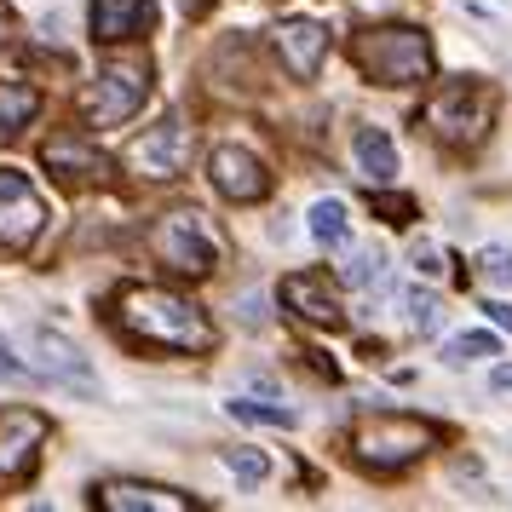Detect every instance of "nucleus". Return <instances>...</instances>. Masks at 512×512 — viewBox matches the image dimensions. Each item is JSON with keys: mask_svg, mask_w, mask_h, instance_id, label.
<instances>
[{"mask_svg": "<svg viewBox=\"0 0 512 512\" xmlns=\"http://www.w3.org/2000/svg\"><path fill=\"white\" fill-rule=\"evenodd\" d=\"M116 328L133 334L139 346H156V351H185V357H202L213 351V323L208 311L173 288H150V282H127L116 300Z\"/></svg>", "mask_w": 512, "mask_h": 512, "instance_id": "nucleus-1", "label": "nucleus"}, {"mask_svg": "<svg viewBox=\"0 0 512 512\" xmlns=\"http://www.w3.org/2000/svg\"><path fill=\"white\" fill-rule=\"evenodd\" d=\"M357 70L380 87H420L432 81V41L415 24H380L357 35Z\"/></svg>", "mask_w": 512, "mask_h": 512, "instance_id": "nucleus-2", "label": "nucleus"}, {"mask_svg": "<svg viewBox=\"0 0 512 512\" xmlns=\"http://www.w3.org/2000/svg\"><path fill=\"white\" fill-rule=\"evenodd\" d=\"M420 127L438 144H455V150L484 144L489 127H495V87H484V81H449V87H438L426 98Z\"/></svg>", "mask_w": 512, "mask_h": 512, "instance_id": "nucleus-3", "label": "nucleus"}, {"mask_svg": "<svg viewBox=\"0 0 512 512\" xmlns=\"http://www.w3.org/2000/svg\"><path fill=\"white\" fill-rule=\"evenodd\" d=\"M150 254L162 259L173 277H213L219 271V231H213V219L208 213H196V208H173L162 213L156 225H150Z\"/></svg>", "mask_w": 512, "mask_h": 512, "instance_id": "nucleus-4", "label": "nucleus"}, {"mask_svg": "<svg viewBox=\"0 0 512 512\" xmlns=\"http://www.w3.org/2000/svg\"><path fill=\"white\" fill-rule=\"evenodd\" d=\"M432 443H438V426H426L415 415H363L351 426V455L369 466V472H403Z\"/></svg>", "mask_w": 512, "mask_h": 512, "instance_id": "nucleus-5", "label": "nucleus"}, {"mask_svg": "<svg viewBox=\"0 0 512 512\" xmlns=\"http://www.w3.org/2000/svg\"><path fill=\"white\" fill-rule=\"evenodd\" d=\"M144 98H150V64L144 58H116L81 87V116L93 127H121V121H133L144 110Z\"/></svg>", "mask_w": 512, "mask_h": 512, "instance_id": "nucleus-6", "label": "nucleus"}, {"mask_svg": "<svg viewBox=\"0 0 512 512\" xmlns=\"http://www.w3.org/2000/svg\"><path fill=\"white\" fill-rule=\"evenodd\" d=\"M190 127L179 116H162L156 127H144L139 139L127 144V173H139V179H156V185H167V179H179L190 162Z\"/></svg>", "mask_w": 512, "mask_h": 512, "instance_id": "nucleus-7", "label": "nucleus"}, {"mask_svg": "<svg viewBox=\"0 0 512 512\" xmlns=\"http://www.w3.org/2000/svg\"><path fill=\"white\" fill-rule=\"evenodd\" d=\"M41 231H47V202H41V190L29 185L24 173L0 167V248H6V254H24Z\"/></svg>", "mask_w": 512, "mask_h": 512, "instance_id": "nucleus-8", "label": "nucleus"}, {"mask_svg": "<svg viewBox=\"0 0 512 512\" xmlns=\"http://www.w3.org/2000/svg\"><path fill=\"white\" fill-rule=\"evenodd\" d=\"M208 179L213 190L236 202V208H248V202H265L271 196V173L259 162L254 150H242V144H213L208 150Z\"/></svg>", "mask_w": 512, "mask_h": 512, "instance_id": "nucleus-9", "label": "nucleus"}, {"mask_svg": "<svg viewBox=\"0 0 512 512\" xmlns=\"http://www.w3.org/2000/svg\"><path fill=\"white\" fill-rule=\"evenodd\" d=\"M41 167H47L58 185H104L110 179V156L98 150V144H87L81 133H52L47 144H41Z\"/></svg>", "mask_w": 512, "mask_h": 512, "instance_id": "nucleus-10", "label": "nucleus"}, {"mask_svg": "<svg viewBox=\"0 0 512 512\" xmlns=\"http://www.w3.org/2000/svg\"><path fill=\"white\" fill-rule=\"evenodd\" d=\"M52 420L41 409H0V478H24L41 443H47Z\"/></svg>", "mask_w": 512, "mask_h": 512, "instance_id": "nucleus-11", "label": "nucleus"}, {"mask_svg": "<svg viewBox=\"0 0 512 512\" xmlns=\"http://www.w3.org/2000/svg\"><path fill=\"white\" fill-rule=\"evenodd\" d=\"M271 41H277L282 70L294 75V81H317V75H323V58H328V24H317V18H282Z\"/></svg>", "mask_w": 512, "mask_h": 512, "instance_id": "nucleus-12", "label": "nucleus"}, {"mask_svg": "<svg viewBox=\"0 0 512 512\" xmlns=\"http://www.w3.org/2000/svg\"><path fill=\"white\" fill-rule=\"evenodd\" d=\"M282 305L311 328H340L346 323V305L334 294V282L323 271H294V277H282Z\"/></svg>", "mask_w": 512, "mask_h": 512, "instance_id": "nucleus-13", "label": "nucleus"}, {"mask_svg": "<svg viewBox=\"0 0 512 512\" xmlns=\"http://www.w3.org/2000/svg\"><path fill=\"white\" fill-rule=\"evenodd\" d=\"M29 357H35V369L58 380V386H75V392H98L93 369H87V357L64 340V334H52V328H29Z\"/></svg>", "mask_w": 512, "mask_h": 512, "instance_id": "nucleus-14", "label": "nucleus"}, {"mask_svg": "<svg viewBox=\"0 0 512 512\" xmlns=\"http://www.w3.org/2000/svg\"><path fill=\"white\" fill-rule=\"evenodd\" d=\"M93 501L104 512H190V495L167 484H144V478H104L93 489Z\"/></svg>", "mask_w": 512, "mask_h": 512, "instance_id": "nucleus-15", "label": "nucleus"}, {"mask_svg": "<svg viewBox=\"0 0 512 512\" xmlns=\"http://www.w3.org/2000/svg\"><path fill=\"white\" fill-rule=\"evenodd\" d=\"M150 24H156V0H93V18H87L98 47L133 41V35H144Z\"/></svg>", "mask_w": 512, "mask_h": 512, "instance_id": "nucleus-16", "label": "nucleus"}, {"mask_svg": "<svg viewBox=\"0 0 512 512\" xmlns=\"http://www.w3.org/2000/svg\"><path fill=\"white\" fill-rule=\"evenodd\" d=\"M35 116H41V93L29 81H0V144H12Z\"/></svg>", "mask_w": 512, "mask_h": 512, "instance_id": "nucleus-17", "label": "nucleus"}, {"mask_svg": "<svg viewBox=\"0 0 512 512\" xmlns=\"http://www.w3.org/2000/svg\"><path fill=\"white\" fill-rule=\"evenodd\" d=\"M357 167H363L369 185H392L397 179V144L386 139L380 127H363V133H357Z\"/></svg>", "mask_w": 512, "mask_h": 512, "instance_id": "nucleus-18", "label": "nucleus"}, {"mask_svg": "<svg viewBox=\"0 0 512 512\" xmlns=\"http://www.w3.org/2000/svg\"><path fill=\"white\" fill-rule=\"evenodd\" d=\"M311 236H317L323 248H346L351 225H346V208H340L334 196H323V202H311Z\"/></svg>", "mask_w": 512, "mask_h": 512, "instance_id": "nucleus-19", "label": "nucleus"}, {"mask_svg": "<svg viewBox=\"0 0 512 512\" xmlns=\"http://www.w3.org/2000/svg\"><path fill=\"white\" fill-rule=\"evenodd\" d=\"M225 409H231L236 420H248V426H282V432L300 420L294 409H282V403H259V397H231Z\"/></svg>", "mask_w": 512, "mask_h": 512, "instance_id": "nucleus-20", "label": "nucleus"}, {"mask_svg": "<svg viewBox=\"0 0 512 512\" xmlns=\"http://www.w3.org/2000/svg\"><path fill=\"white\" fill-rule=\"evenodd\" d=\"M495 334H455L449 346H443V363L449 369H466V363H478V357H495Z\"/></svg>", "mask_w": 512, "mask_h": 512, "instance_id": "nucleus-21", "label": "nucleus"}, {"mask_svg": "<svg viewBox=\"0 0 512 512\" xmlns=\"http://www.w3.org/2000/svg\"><path fill=\"white\" fill-rule=\"evenodd\" d=\"M225 472L242 478V484H265V478H271V461H265L259 449H225Z\"/></svg>", "mask_w": 512, "mask_h": 512, "instance_id": "nucleus-22", "label": "nucleus"}, {"mask_svg": "<svg viewBox=\"0 0 512 512\" xmlns=\"http://www.w3.org/2000/svg\"><path fill=\"white\" fill-rule=\"evenodd\" d=\"M403 305H409V328H415V334H438V328H443V300H438V294H420V288H415Z\"/></svg>", "mask_w": 512, "mask_h": 512, "instance_id": "nucleus-23", "label": "nucleus"}, {"mask_svg": "<svg viewBox=\"0 0 512 512\" xmlns=\"http://www.w3.org/2000/svg\"><path fill=\"white\" fill-rule=\"evenodd\" d=\"M340 277H346L351 288H369V282L386 277V254H380V248H363V254L346 259V271H340Z\"/></svg>", "mask_w": 512, "mask_h": 512, "instance_id": "nucleus-24", "label": "nucleus"}, {"mask_svg": "<svg viewBox=\"0 0 512 512\" xmlns=\"http://www.w3.org/2000/svg\"><path fill=\"white\" fill-rule=\"evenodd\" d=\"M478 282L512 288V248H484V254H478Z\"/></svg>", "mask_w": 512, "mask_h": 512, "instance_id": "nucleus-25", "label": "nucleus"}, {"mask_svg": "<svg viewBox=\"0 0 512 512\" xmlns=\"http://www.w3.org/2000/svg\"><path fill=\"white\" fill-rule=\"evenodd\" d=\"M409 265H415V277H426V282H438L449 265H443V248H432V242H415L409 248Z\"/></svg>", "mask_w": 512, "mask_h": 512, "instance_id": "nucleus-26", "label": "nucleus"}, {"mask_svg": "<svg viewBox=\"0 0 512 512\" xmlns=\"http://www.w3.org/2000/svg\"><path fill=\"white\" fill-rule=\"evenodd\" d=\"M374 213H380V219H392V225H409V219H415V202H409V196H397V190H374Z\"/></svg>", "mask_w": 512, "mask_h": 512, "instance_id": "nucleus-27", "label": "nucleus"}, {"mask_svg": "<svg viewBox=\"0 0 512 512\" xmlns=\"http://www.w3.org/2000/svg\"><path fill=\"white\" fill-rule=\"evenodd\" d=\"M242 323L265 328V300H259V294H242Z\"/></svg>", "mask_w": 512, "mask_h": 512, "instance_id": "nucleus-28", "label": "nucleus"}, {"mask_svg": "<svg viewBox=\"0 0 512 512\" xmlns=\"http://www.w3.org/2000/svg\"><path fill=\"white\" fill-rule=\"evenodd\" d=\"M484 311H489V323H495V328H507V334H512V300H489Z\"/></svg>", "mask_w": 512, "mask_h": 512, "instance_id": "nucleus-29", "label": "nucleus"}, {"mask_svg": "<svg viewBox=\"0 0 512 512\" xmlns=\"http://www.w3.org/2000/svg\"><path fill=\"white\" fill-rule=\"evenodd\" d=\"M0 380H24V363L6 351V340H0Z\"/></svg>", "mask_w": 512, "mask_h": 512, "instance_id": "nucleus-30", "label": "nucleus"}, {"mask_svg": "<svg viewBox=\"0 0 512 512\" xmlns=\"http://www.w3.org/2000/svg\"><path fill=\"white\" fill-rule=\"evenodd\" d=\"M12 35H18V18H12V6H6V0H0V47H6V41H12Z\"/></svg>", "mask_w": 512, "mask_h": 512, "instance_id": "nucleus-31", "label": "nucleus"}, {"mask_svg": "<svg viewBox=\"0 0 512 512\" xmlns=\"http://www.w3.org/2000/svg\"><path fill=\"white\" fill-rule=\"evenodd\" d=\"M489 386H495V392H512V363H501V369L489 374Z\"/></svg>", "mask_w": 512, "mask_h": 512, "instance_id": "nucleus-32", "label": "nucleus"}]
</instances>
